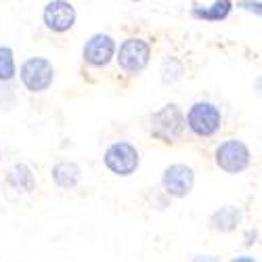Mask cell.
Segmentation results:
<instances>
[{"label": "cell", "mask_w": 262, "mask_h": 262, "mask_svg": "<svg viewBox=\"0 0 262 262\" xmlns=\"http://www.w3.org/2000/svg\"><path fill=\"white\" fill-rule=\"evenodd\" d=\"M149 135L154 137L156 141L164 143V145H172V143H177L183 133H185V114H183V109L181 105L177 103H168L164 107H160L158 112H154L149 116Z\"/></svg>", "instance_id": "obj_1"}, {"label": "cell", "mask_w": 262, "mask_h": 262, "mask_svg": "<svg viewBox=\"0 0 262 262\" xmlns=\"http://www.w3.org/2000/svg\"><path fill=\"white\" fill-rule=\"evenodd\" d=\"M185 124L195 137L210 139L223 128L221 107L210 101H195L185 116Z\"/></svg>", "instance_id": "obj_2"}, {"label": "cell", "mask_w": 262, "mask_h": 262, "mask_svg": "<svg viewBox=\"0 0 262 262\" xmlns=\"http://www.w3.org/2000/svg\"><path fill=\"white\" fill-rule=\"evenodd\" d=\"M214 162L225 174H242L252 164V151L242 139H227L214 151Z\"/></svg>", "instance_id": "obj_3"}, {"label": "cell", "mask_w": 262, "mask_h": 262, "mask_svg": "<svg viewBox=\"0 0 262 262\" xmlns=\"http://www.w3.org/2000/svg\"><path fill=\"white\" fill-rule=\"evenodd\" d=\"M103 164L116 177H133L141 166V156L133 143L116 141L103 154Z\"/></svg>", "instance_id": "obj_4"}, {"label": "cell", "mask_w": 262, "mask_h": 262, "mask_svg": "<svg viewBox=\"0 0 262 262\" xmlns=\"http://www.w3.org/2000/svg\"><path fill=\"white\" fill-rule=\"evenodd\" d=\"M116 61L128 76H139L151 61V45L143 38H126L116 49Z\"/></svg>", "instance_id": "obj_5"}, {"label": "cell", "mask_w": 262, "mask_h": 262, "mask_svg": "<svg viewBox=\"0 0 262 262\" xmlns=\"http://www.w3.org/2000/svg\"><path fill=\"white\" fill-rule=\"evenodd\" d=\"M24 89L30 93H45L55 82V68L47 57H30L19 70Z\"/></svg>", "instance_id": "obj_6"}, {"label": "cell", "mask_w": 262, "mask_h": 262, "mask_svg": "<svg viewBox=\"0 0 262 262\" xmlns=\"http://www.w3.org/2000/svg\"><path fill=\"white\" fill-rule=\"evenodd\" d=\"M162 189L172 200H185L195 189V170L187 164H170L162 174Z\"/></svg>", "instance_id": "obj_7"}, {"label": "cell", "mask_w": 262, "mask_h": 262, "mask_svg": "<svg viewBox=\"0 0 262 262\" xmlns=\"http://www.w3.org/2000/svg\"><path fill=\"white\" fill-rule=\"evenodd\" d=\"M116 49H118V45L112 36L97 32L84 42L82 59L86 65H91V68H107L116 57Z\"/></svg>", "instance_id": "obj_8"}, {"label": "cell", "mask_w": 262, "mask_h": 262, "mask_svg": "<svg viewBox=\"0 0 262 262\" xmlns=\"http://www.w3.org/2000/svg\"><path fill=\"white\" fill-rule=\"evenodd\" d=\"M76 7L70 0H51L47 3L45 11H42V21H45L47 30L55 32V34H65L76 26Z\"/></svg>", "instance_id": "obj_9"}, {"label": "cell", "mask_w": 262, "mask_h": 262, "mask_svg": "<svg viewBox=\"0 0 262 262\" xmlns=\"http://www.w3.org/2000/svg\"><path fill=\"white\" fill-rule=\"evenodd\" d=\"M244 223V212L239 206H223L208 216V227L218 233H233Z\"/></svg>", "instance_id": "obj_10"}, {"label": "cell", "mask_w": 262, "mask_h": 262, "mask_svg": "<svg viewBox=\"0 0 262 262\" xmlns=\"http://www.w3.org/2000/svg\"><path fill=\"white\" fill-rule=\"evenodd\" d=\"M233 11V0H214L212 5H193L189 9V15L198 21H206V24H221L225 21Z\"/></svg>", "instance_id": "obj_11"}, {"label": "cell", "mask_w": 262, "mask_h": 262, "mask_svg": "<svg viewBox=\"0 0 262 262\" xmlns=\"http://www.w3.org/2000/svg\"><path fill=\"white\" fill-rule=\"evenodd\" d=\"M51 179L59 189H76L82 181V168L72 160H61L51 168Z\"/></svg>", "instance_id": "obj_12"}, {"label": "cell", "mask_w": 262, "mask_h": 262, "mask_svg": "<svg viewBox=\"0 0 262 262\" xmlns=\"http://www.w3.org/2000/svg\"><path fill=\"white\" fill-rule=\"evenodd\" d=\"M5 181H7V185H9L13 191L24 193V195H28V193H32V191L36 189V174H34V170H32L28 164H24V162L13 164V166L7 170Z\"/></svg>", "instance_id": "obj_13"}, {"label": "cell", "mask_w": 262, "mask_h": 262, "mask_svg": "<svg viewBox=\"0 0 262 262\" xmlns=\"http://www.w3.org/2000/svg\"><path fill=\"white\" fill-rule=\"evenodd\" d=\"M185 74V68H183V63L174 57V55H168L162 63V82L164 84H174V82H179Z\"/></svg>", "instance_id": "obj_14"}, {"label": "cell", "mask_w": 262, "mask_h": 262, "mask_svg": "<svg viewBox=\"0 0 262 262\" xmlns=\"http://www.w3.org/2000/svg\"><path fill=\"white\" fill-rule=\"evenodd\" d=\"M17 76L15 53L11 47H0V82H11Z\"/></svg>", "instance_id": "obj_15"}, {"label": "cell", "mask_w": 262, "mask_h": 262, "mask_svg": "<svg viewBox=\"0 0 262 262\" xmlns=\"http://www.w3.org/2000/svg\"><path fill=\"white\" fill-rule=\"evenodd\" d=\"M233 7H237V9H242V11H248V13H254L256 17H260L262 15V3L260 0H237V5H233Z\"/></svg>", "instance_id": "obj_16"}, {"label": "cell", "mask_w": 262, "mask_h": 262, "mask_svg": "<svg viewBox=\"0 0 262 262\" xmlns=\"http://www.w3.org/2000/svg\"><path fill=\"white\" fill-rule=\"evenodd\" d=\"M256 239H258V231H256V229L246 231V235H244V246H246V248L254 246V244H256Z\"/></svg>", "instance_id": "obj_17"}, {"label": "cell", "mask_w": 262, "mask_h": 262, "mask_svg": "<svg viewBox=\"0 0 262 262\" xmlns=\"http://www.w3.org/2000/svg\"><path fill=\"white\" fill-rule=\"evenodd\" d=\"M193 262H221L216 256H195Z\"/></svg>", "instance_id": "obj_18"}, {"label": "cell", "mask_w": 262, "mask_h": 262, "mask_svg": "<svg viewBox=\"0 0 262 262\" xmlns=\"http://www.w3.org/2000/svg\"><path fill=\"white\" fill-rule=\"evenodd\" d=\"M231 262H258V260L252 258V256H235Z\"/></svg>", "instance_id": "obj_19"}, {"label": "cell", "mask_w": 262, "mask_h": 262, "mask_svg": "<svg viewBox=\"0 0 262 262\" xmlns=\"http://www.w3.org/2000/svg\"><path fill=\"white\" fill-rule=\"evenodd\" d=\"M130 3H141V0H130Z\"/></svg>", "instance_id": "obj_20"}, {"label": "cell", "mask_w": 262, "mask_h": 262, "mask_svg": "<svg viewBox=\"0 0 262 262\" xmlns=\"http://www.w3.org/2000/svg\"><path fill=\"white\" fill-rule=\"evenodd\" d=\"M0 158H3V151H0Z\"/></svg>", "instance_id": "obj_21"}]
</instances>
